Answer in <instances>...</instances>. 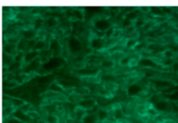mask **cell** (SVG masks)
Returning a JSON list of instances; mask_svg holds the SVG:
<instances>
[{
  "mask_svg": "<svg viewBox=\"0 0 178 123\" xmlns=\"http://www.w3.org/2000/svg\"><path fill=\"white\" fill-rule=\"evenodd\" d=\"M45 122L46 123H57L58 122V118L55 115L49 114V115H47L46 117H45Z\"/></svg>",
  "mask_w": 178,
  "mask_h": 123,
  "instance_id": "cell-17",
  "label": "cell"
},
{
  "mask_svg": "<svg viewBox=\"0 0 178 123\" xmlns=\"http://www.w3.org/2000/svg\"><path fill=\"white\" fill-rule=\"evenodd\" d=\"M10 102H12L14 107H21L25 103V101L20 99V98H10Z\"/></svg>",
  "mask_w": 178,
  "mask_h": 123,
  "instance_id": "cell-13",
  "label": "cell"
},
{
  "mask_svg": "<svg viewBox=\"0 0 178 123\" xmlns=\"http://www.w3.org/2000/svg\"><path fill=\"white\" fill-rule=\"evenodd\" d=\"M114 66V62L111 60H103L102 62V67L103 68H105V69H109V68H111Z\"/></svg>",
  "mask_w": 178,
  "mask_h": 123,
  "instance_id": "cell-24",
  "label": "cell"
},
{
  "mask_svg": "<svg viewBox=\"0 0 178 123\" xmlns=\"http://www.w3.org/2000/svg\"><path fill=\"white\" fill-rule=\"evenodd\" d=\"M44 24L46 25V27H48V28L55 27L57 25V19L54 18V17H49V18H47L44 21Z\"/></svg>",
  "mask_w": 178,
  "mask_h": 123,
  "instance_id": "cell-9",
  "label": "cell"
},
{
  "mask_svg": "<svg viewBox=\"0 0 178 123\" xmlns=\"http://www.w3.org/2000/svg\"><path fill=\"white\" fill-rule=\"evenodd\" d=\"M50 90L53 92H63L64 91V88H63L59 84H57V82H53V84L50 86Z\"/></svg>",
  "mask_w": 178,
  "mask_h": 123,
  "instance_id": "cell-20",
  "label": "cell"
},
{
  "mask_svg": "<svg viewBox=\"0 0 178 123\" xmlns=\"http://www.w3.org/2000/svg\"><path fill=\"white\" fill-rule=\"evenodd\" d=\"M137 45V41L135 39H128L126 42V48L132 49V48H135Z\"/></svg>",
  "mask_w": 178,
  "mask_h": 123,
  "instance_id": "cell-18",
  "label": "cell"
},
{
  "mask_svg": "<svg viewBox=\"0 0 178 123\" xmlns=\"http://www.w3.org/2000/svg\"><path fill=\"white\" fill-rule=\"evenodd\" d=\"M72 16L74 19L76 20H79V21H82L83 19H85V13H83L82 10H80V8H74L72 12Z\"/></svg>",
  "mask_w": 178,
  "mask_h": 123,
  "instance_id": "cell-7",
  "label": "cell"
},
{
  "mask_svg": "<svg viewBox=\"0 0 178 123\" xmlns=\"http://www.w3.org/2000/svg\"><path fill=\"white\" fill-rule=\"evenodd\" d=\"M85 116V111L81 107H78L76 110H75V117L77 118L78 120H82V118Z\"/></svg>",
  "mask_w": 178,
  "mask_h": 123,
  "instance_id": "cell-15",
  "label": "cell"
},
{
  "mask_svg": "<svg viewBox=\"0 0 178 123\" xmlns=\"http://www.w3.org/2000/svg\"><path fill=\"white\" fill-rule=\"evenodd\" d=\"M130 60H131V58H128V56H124L122 60H120V64H121L122 66L129 65V64H130Z\"/></svg>",
  "mask_w": 178,
  "mask_h": 123,
  "instance_id": "cell-27",
  "label": "cell"
},
{
  "mask_svg": "<svg viewBox=\"0 0 178 123\" xmlns=\"http://www.w3.org/2000/svg\"><path fill=\"white\" fill-rule=\"evenodd\" d=\"M21 111H22V112H24V113H26V114H27V113H29L31 111V104H29V103H24L23 105H22V107H21Z\"/></svg>",
  "mask_w": 178,
  "mask_h": 123,
  "instance_id": "cell-26",
  "label": "cell"
},
{
  "mask_svg": "<svg viewBox=\"0 0 178 123\" xmlns=\"http://www.w3.org/2000/svg\"><path fill=\"white\" fill-rule=\"evenodd\" d=\"M142 12H144V13H149L150 12V8L149 6H145V8H140Z\"/></svg>",
  "mask_w": 178,
  "mask_h": 123,
  "instance_id": "cell-35",
  "label": "cell"
},
{
  "mask_svg": "<svg viewBox=\"0 0 178 123\" xmlns=\"http://www.w3.org/2000/svg\"><path fill=\"white\" fill-rule=\"evenodd\" d=\"M45 45H46V43H45V41H36V44H34V50L36 51H40V50L44 49L45 48Z\"/></svg>",
  "mask_w": 178,
  "mask_h": 123,
  "instance_id": "cell-19",
  "label": "cell"
},
{
  "mask_svg": "<svg viewBox=\"0 0 178 123\" xmlns=\"http://www.w3.org/2000/svg\"><path fill=\"white\" fill-rule=\"evenodd\" d=\"M114 32H115V29L113 28V27H111L109 29H107L105 32V34H104V37L106 38H111V36H114Z\"/></svg>",
  "mask_w": 178,
  "mask_h": 123,
  "instance_id": "cell-31",
  "label": "cell"
},
{
  "mask_svg": "<svg viewBox=\"0 0 178 123\" xmlns=\"http://www.w3.org/2000/svg\"><path fill=\"white\" fill-rule=\"evenodd\" d=\"M96 116H97V119L102 122V121H105L109 118V112L106 110H104V109H100V110H98Z\"/></svg>",
  "mask_w": 178,
  "mask_h": 123,
  "instance_id": "cell-8",
  "label": "cell"
},
{
  "mask_svg": "<svg viewBox=\"0 0 178 123\" xmlns=\"http://www.w3.org/2000/svg\"><path fill=\"white\" fill-rule=\"evenodd\" d=\"M82 123H97L98 119H97V116L95 115H89V114H85V116L82 118Z\"/></svg>",
  "mask_w": 178,
  "mask_h": 123,
  "instance_id": "cell-12",
  "label": "cell"
},
{
  "mask_svg": "<svg viewBox=\"0 0 178 123\" xmlns=\"http://www.w3.org/2000/svg\"><path fill=\"white\" fill-rule=\"evenodd\" d=\"M14 60H15V58H14L13 55L6 54L4 58H3V64H4V65H10V64L13 63Z\"/></svg>",
  "mask_w": 178,
  "mask_h": 123,
  "instance_id": "cell-21",
  "label": "cell"
},
{
  "mask_svg": "<svg viewBox=\"0 0 178 123\" xmlns=\"http://www.w3.org/2000/svg\"><path fill=\"white\" fill-rule=\"evenodd\" d=\"M164 64H165V66H173L174 60H173V58H166Z\"/></svg>",
  "mask_w": 178,
  "mask_h": 123,
  "instance_id": "cell-33",
  "label": "cell"
},
{
  "mask_svg": "<svg viewBox=\"0 0 178 123\" xmlns=\"http://www.w3.org/2000/svg\"><path fill=\"white\" fill-rule=\"evenodd\" d=\"M36 36V29H26L23 32V38L26 41H31L32 39H34Z\"/></svg>",
  "mask_w": 178,
  "mask_h": 123,
  "instance_id": "cell-6",
  "label": "cell"
},
{
  "mask_svg": "<svg viewBox=\"0 0 178 123\" xmlns=\"http://www.w3.org/2000/svg\"><path fill=\"white\" fill-rule=\"evenodd\" d=\"M114 118L116 119V120H121V119H123L124 118V113H123V111H122V109H120V107L115 109Z\"/></svg>",
  "mask_w": 178,
  "mask_h": 123,
  "instance_id": "cell-14",
  "label": "cell"
},
{
  "mask_svg": "<svg viewBox=\"0 0 178 123\" xmlns=\"http://www.w3.org/2000/svg\"><path fill=\"white\" fill-rule=\"evenodd\" d=\"M154 109L157 112H169L171 111V103L164 100H158L154 103Z\"/></svg>",
  "mask_w": 178,
  "mask_h": 123,
  "instance_id": "cell-2",
  "label": "cell"
},
{
  "mask_svg": "<svg viewBox=\"0 0 178 123\" xmlns=\"http://www.w3.org/2000/svg\"><path fill=\"white\" fill-rule=\"evenodd\" d=\"M142 92V88L139 86V85H131V86L128 88V94L130 96H137L140 93Z\"/></svg>",
  "mask_w": 178,
  "mask_h": 123,
  "instance_id": "cell-5",
  "label": "cell"
},
{
  "mask_svg": "<svg viewBox=\"0 0 178 123\" xmlns=\"http://www.w3.org/2000/svg\"><path fill=\"white\" fill-rule=\"evenodd\" d=\"M43 20H42L41 18H38V19H36V21H34V29H38V28H40V27L42 26V24H43Z\"/></svg>",
  "mask_w": 178,
  "mask_h": 123,
  "instance_id": "cell-29",
  "label": "cell"
},
{
  "mask_svg": "<svg viewBox=\"0 0 178 123\" xmlns=\"http://www.w3.org/2000/svg\"><path fill=\"white\" fill-rule=\"evenodd\" d=\"M24 60V53L22 51H19L17 54H16V58H15V60L16 62H21V60Z\"/></svg>",
  "mask_w": 178,
  "mask_h": 123,
  "instance_id": "cell-30",
  "label": "cell"
},
{
  "mask_svg": "<svg viewBox=\"0 0 178 123\" xmlns=\"http://www.w3.org/2000/svg\"><path fill=\"white\" fill-rule=\"evenodd\" d=\"M148 114H149V115L156 116V115H157V111L155 110L154 107H150L149 110H148Z\"/></svg>",
  "mask_w": 178,
  "mask_h": 123,
  "instance_id": "cell-34",
  "label": "cell"
},
{
  "mask_svg": "<svg viewBox=\"0 0 178 123\" xmlns=\"http://www.w3.org/2000/svg\"><path fill=\"white\" fill-rule=\"evenodd\" d=\"M163 55L165 56V58H173L174 51L172 49H166L163 52Z\"/></svg>",
  "mask_w": 178,
  "mask_h": 123,
  "instance_id": "cell-23",
  "label": "cell"
},
{
  "mask_svg": "<svg viewBox=\"0 0 178 123\" xmlns=\"http://www.w3.org/2000/svg\"><path fill=\"white\" fill-rule=\"evenodd\" d=\"M39 55V51H30V52L26 53L25 55H24V62H26V63H29V62H31L32 60H34V58H36Z\"/></svg>",
  "mask_w": 178,
  "mask_h": 123,
  "instance_id": "cell-10",
  "label": "cell"
},
{
  "mask_svg": "<svg viewBox=\"0 0 178 123\" xmlns=\"http://www.w3.org/2000/svg\"><path fill=\"white\" fill-rule=\"evenodd\" d=\"M96 105V100L93 99V98H88V99H83L78 103V107L83 109L85 111H88L93 109L94 107Z\"/></svg>",
  "mask_w": 178,
  "mask_h": 123,
  "instance_id": "cell-3",
  "label": "cell"
},
{
  "mask_svg": "<svg viewBox=\"0 0 178 123\" xmlns=\"http://www.w3.org/2000/svg\"><path fill=\"white\" fill-rule=\"evenodd\" d=\"M145 23H146V22H145V20L143 18H141V17H139V18L137 19V20H135V21H134V24H133V26L134 27H144V25H145Z\"/></svg>",
  "mask_w": 178,
  "mask_h": 123,
  "instance_id": "cell-22",
  "label": "cell"
},
{
  "mask_svg": "<svg viewBox=\"0 0 178 123\" xmlns=\"http://www.w3.org/2000/svg\"><path fill=\"white\" fill-rule=\"evenodd\" d=\"M140 65L143 66V67H150V68H155L156 67V64L152 60H149V58H143V60H140Z\"/></svg>",
  "mask_w": 178,
  "mask_h": 123,
  "instance_id": "cell-11",
  "label": "cell"
},
{
  "mask_svg": "<svg viewBox=\"0 0 178 123\" xmlns=\"http://www.w3.org/2000/svg\"><path fill=\"white\" fill-rule=\"evenodd\" d=\"M104 44H105V41H104L103 38H94V39L91 40V47L93 49H102L104 47Z\"/></svg>",
  "mask_w": 178,
  "mask_h": 123,
  "instance_id": "cell-4",
  "label": "cell"
},
{
  "mask_svg": "<svg viewBox=\"0 0 178 123\" xmlns=\"http://www.w3.org/2000/svg\"><path fill=\"white\" fill-rule=\"evenodd\" d=\"M148 47V44L147 43H137V45L135 46V48L134 49L137 50V51H140V50H142V49H145V48H147Z\"/></svg>",
  "mask_w": 178,
  "mask_h": 123,
  "instance_id": "cell-28",
  "label": "cell"
},
{
  "mask_svg": "<svg viewBox=\"0 0 178 123\" xmlns=\"http://www.w3.org/2000/svg\"><path fill=\"white\" fill-rule=\"evenodd\" d=\"M177 104H178V102H177Z\"/></svg>",
  "mask_w": 178,
  "mask_h": 123,
  "instance_id": "cell-37",
  "label": "cell"
},
{
  "mask_svg": "<svg viewBox=\"0 0 178 123\" xmlns=\"http://www.w3.org/2000/svg\"><path fill=\"white\" fill-rule=\"evenodd\" d=\"M94 26H95V28L98 29L99 32H102L103 34H105L106 30L111 27V24L109 23V20L101 18V19H97V20H95V22H94Z\"/></svg>",
  "mask_w": 178,
  "mask_h": 123,
  "instance_id": "cell-1",
  "label": "cell"
},
{
  "mask_svg": "<svg viewBox=\"0 0 178 123\" xmlns=\"http://www.w3.org/2000/svg\"><path fill=\"white\" fill-rule=\"evenodd\" d=\"M137 18H139V15H137V12H135V11L130 12V13H128L126 16H125V19H127V20H129V21H131V22H134Z\"/></svg>",
  "mask_w": 178,
  "mask_h": 123,
  "instance_id": "cell-16",
  "label": "cell"
},
{
  "mask_svg": "<svg viewBox=\"0 0 178 123\" xmlns=\"http://www.w3.org/2000/svg\"><path fill=\"white\" fill-rule=\"evenodd\" d=\"M173 68H174V71H178V64H175L174 63V65H173Z\"/></svg>",
  "mask_w": 178,
  "mask_h": 123,
  "instance_id": "cell-36",
  "label": "cell"
},
{
  "mask_svg": "<svg viewBox=\"0 0 178 123\" xmlns=\"http://www.w3.org/2000/svg\"><path fill=\"white\" fill-rule=\"evenodd\" d=\"M17 86H18V82H16L15 80L8 81V84H6V87H8V89H13V88H16Z\"/></svg>",
  "mask_w": 178,
  "mask_h": 123,
  "instance_id": "cell-32",
  "label": "cell"
},
{
  "mask_svg": "<svg viewBox=\"0 0 178 123\" xmlns=\"http://www.w3.org/2000/svg\"><path fill=\"white\" fill-rule=\"evenodd\" d=\"M14 111H15V107H5L4 109H3V114H4L5 116H10Z\"/></svg>",
  "mask_w": 178,
  "mask_h": 123,
  "instance_id": "cell-25",
  "label": "cell"
}]
</instances>
